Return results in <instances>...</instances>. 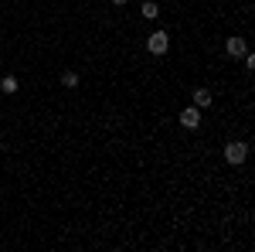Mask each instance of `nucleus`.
<instances>
[{
    "label": "nucleus",
    "instance_id": "f257e3e1",
    "mask_svg": "<svg viewBox=\"0 0 255 252\" xmlns=\"http://www.w3.org/2000/svg\"><path fill=\"white\" fill-rule=\"evenodd\" d=\"M245 157H249V143H245V140H228V143H225V160H228L232 167H242Z\"/></svg>",
    "mask_w": 255,
    "mask_h": 252
},
{
    "label": "nucleus",
    "instance_id": "1a4fd4ad",
    "mask_svg": "<svg viewBox=\"0 0 255 252\" xmlns=\"http://www.w3.org/2000/svg\"><path fill=\"white\" fill-rule=\"evenodd\" d=\"M113 3H116V7H123V3H129V0H113Z\"/></svg>",
    "mask_w": 255,
    "mask_h": 252
},
{
    "label": "nucleus",
    "instance_id": "423d86ee",
    "mask_svg": "<svg viewBox=\"0 0 255 252\" xmlns=\"http://www.w3.org/2000/svg\"><path fill=\"white\" fill-rule=\"evenodd\" d=\"M139 14H143L146 20H157L160 17V3H157V0H146V3L139 7Z\"/></svg>",
    "mask_w": 255,
    "mask_h": 252
},
{
    "label": "nucleus",
    "instance_id": "f03ea898",
    "mask_svg": "<svg viewBox=\"0 0 255 252\" xmlns=\"http://www.w3.org/2000/svg\"><path fill=\"white\" fill-rule=\"evenodd\" d=\"M167 48H170V34H167V31H153V34L146 38V51H150V55H167Z\"/></svg>",
    "mask_w": 255,
    "mask_h": 252
},
{
    "label": "nucleus",
    "instance_id": "39448f33",
    "mask_svg": "<svg viewBox=\"0 0 255 252\" xmlns=\"http://www.w3.org/2000/svg\"><path fill=\"white\" fill-rule=\"evenodd\" d=\"M211 102H215V96H211L208 89H194V106L197 109H208Z\"/></svg>",
    "mask_w": 255,
    "mask_h": 252
},
{
    "label": "nucleus",
    "instance_id": "6e6552de",
    "mask_svg": "<svg viewBox=\"0 0 255 252\" xmlns=\"http://www.w3.org/2000/svg\"><path fill=\"white\" fill-rule=\"evenodd\" d=\"M79 72H65V75H61V85H65V89H79Z\"/></svg>",
    "mask_w": 255,
    "mask_h": 252
},
{
    "label": "nucleus",
    "instance_id": "7ed1b4c3",
    "mask_svg": "<svg viewBox=\"0 0 255 252\" xmlns=\"http://www.w3.org/2000/svg\"><path fill=\"white\" fill-rule=\"evenodd\" d=\"M180 126H184V130H197V126H201V109H197V106H187V109L180 113Z\"/></svg>",
    "mask_w": 255,
    "mask_h": 252
},
{
    "label": "nucleus",
    "instance_id": "20e7f679",
    "mask_svg": "<svg viewBox=\"0 0 255 252\" xmlns=\"http://www.w3.org/2000/svg\"><path fill=\"white\" fill-rule=\"evenodd\" d=\"M225 51H228V55H232V58H242V55H245V51H249V44H245V38H228L225 41Z\"/></svg>",
    "mask_w": 255,
    "mask_h": 252
},
{
    "label": "nucleus",
    "instance_id": "0eeeda50",
    "mask_svg": "<svg viewBox=\"0 0 255 252\" xmlns=\"http://www.w3.org/2000/svg\"><path fill=\"white\" fill-rule=\"evenodd\" d=\"M0 92H3V96H14V92H17V75H3L0 78Z\"/></svg>",
    "mask_w": 255,
    "mask_h": 252
},
{
    "label": "nucleus",
    "instance_id": "9d476101",
    "mask_svg": "<svg viewBox=\"0 0 255 252\" xmlns=\"http://www.w3.org/2000/svg\"><path fill=\"white\" fill-rule=\"evenodd\" d=\"M0 154H3V140H0Z\"/></svg>",
    "mask_w": 255,
    "mask_h": 252
}]
</instances>
